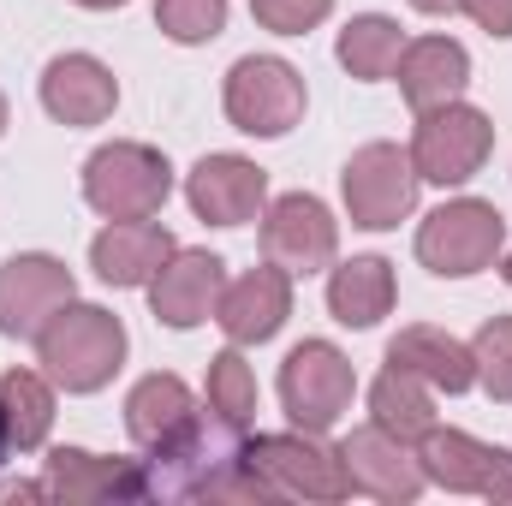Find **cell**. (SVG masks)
<instances>
[{
  "label": "cell",
  "instance_id": "obj_20",
  "mask_svg": "<svg viewBox=\"0 0 512 506\" xmlns=\"http://www.w3.org/2000/svg\"><path fill=\"white\" fill-rule=\"evenodd\" d=\"M197 417H203L197 393H191L179 376H167V370L143 376V381L126 393V435L143 447V453H161V447H173V441H179V435H185Z\"/></svg>",
  "mask_w": 512,
  "mask_h": 506
},
{
  "label": "cell",
  "instance_id": "obj_30",
  "mask_svg": "<svg viewBox=\"0 0 512 506\" xmlns=\"http://www.w3.org/2000/svg\"><path fill=\"white\" fill-rule=\"evenodd\" d=\"M459 12L477 24V30H489V36H512V0H459Z\"/></svg>",
  "mask_w": 512,
  "mask_h": 506
},
{
  "label": "cell",
  "instance_id": "obj_22",
  "mask_svg": "<svg viewBox=\"0 0 512 506\" xmlns=\"http://www.w3.org/2000/svg\"><path fill=\"white\" fill-rule=\"evenodd\" d=\"M399 286H393V262L387 256H352L340 268H328V310L340 328H376L393 310Z\"/></svg>",
  "mask_w": 512,
  "mask_h": 506
},
{
  "label": "cell",
  "instance_id": "obj_19",
  "mask_svg": "<svg viewBox=\"0 0 512 506\" xmlns=\"http://www.w3.org/2000/svg\"><path fill=\"white\" fill-rule=\"evenodd\" d=\"M173 251L179 245L155 215L149 221H108L90 245V268H96L102 286H149Z\"/></svg>",
  "mask_w": 512,
  "mask_h": 506
},
{
  "label": "cell",
  "instance_id": "obj_29",
  "mask_svg": "<svg viewBox=\"0 0 512 506\" xmlns=\"http://www.w3.org/2000/svg\"><path fill=\"white\" fill-rule=\"evenodd\" d=\"M251 12L256 24L274 30V36H304V30H316L334 12V0H251Z\"/></svg>",
  "mask_w": 512,
  "mask_h": 506
},
{
  "label": "cell",
  "instance_id": "obj_27",
  "mask_svg": "<svg viewBox=\"0 0 512 506\" xmlns=\"http://www.w3.org/2000/svg\"><path fill=\"white\" fill-rule=\"evenodd\" d=\"M155 24L167 42L197 48V42H215L227 30V0H155Z\"/></svg>",
  "mask_w": 512,
  "mask_h": 506
},
{
  "label": "cell",
  "instance_id": "obj_11",
  "mask_svg": "<svg viewBox=\"0 0 512 506\" xmlns=\"http://www.w3.org/2000/svg\"><path fill=\"white\" fill-rule=\"evenodd\" d=\"M72 298H78V280L60 256L24 251L0 262V334L6 340H36L42 322Z\"/></svg>",
  "mask_w": 512,
  "mask_h": 506
},
{
  "label": "cell",
  "instance_id": "obj_24",
  "mask_svg": "<svg viewBox=\"0 0 512 506\" xmlns=\"http://www.w3.org/2000/svg\"><path fill=\"white\" fill-rule=\"evenodd\" d=\"M399 48H405V30H399V18H387V12H358V18L340 30V42H334L340 66H346L358 84H382V78H393Z\"/></svg>",
  "mask_w": 512,
  "mask_h": 506
},
{
  "label": "cell",
  "instance_id": "obj_25",
  "mask_svg": "<svg viewBox=\"0 0 512 506\" xmlns=\"http://www.w3.org/2000/svg\"><path fill=\"white\" fill-rule=\"evenodd\" d=\"M0 405H6V429L18 453H36L54 429V381L36 370H6L0 376Z\"/></svg>",
  "mask_w": 512,
  "mask_h": 506
},
{
  "label": "cell",
  "instance_id": "obj_21",
  "mask_svg": "<svg viewBox=\"0 0 512 506\" xmlns=\"http://www.w3.org/2000/svg\"><path fill=\"white\" fill-rule=\"evenodd\" d=\"M387 364L393 370H411L417 381H429L435 393H465L477 387V358L465 340H453L447 328H429V322H411L387 340Z\"/></svg>",
  "mask_w": 512,
  "mask_h": 506
},
{
  "label": "cell",
  "instance_id": "obj_7",
  "mask_svg": "<svg viewBox=\"0 0 512 506\" xmlns=\"http://www.w3.org/2000/svg\"><path fill=\"white\" fill-rule=\"evenodd\" d=\"M227 120L245 131V137H286V131L304 120V78L292 60L280 54H245L233 60L227 72Z\"/></svg>",
  "mask_w": 512,
  "mask_h": 506
},
{
  "label": "cell",
  "instance_id": "obj_4",
  "mask_svg": "<svg viewBox=\"0 0 512 506\" xmlns=\"http://www.w3.org/2000/svg\"><path fill=\"white\" fill-rule=\"evenodd\" d=\"M358 393V370L334 340H298L280 364V405L292 417V429L304 435H328Z\"/></svg>",
  "mask_w": 512,
  "mask_h": 506
},
{
  "label": "cell",
  "instance_id": "obj_3",
  "mask_svg": "<svg viewBox=\"0 0 512 506\" xmlns=\"http://www.w3.org/2000/svg\"><path fill=\"white\" fill-rule=\"evenodd\" d=\"M501 245H507V215L483 197H453V203L429 209L417 227V262L441 280H471V274L495 268Z\"/></svg>",
  "mask_w": 512,
  "mask_h": 506
},
{
  "label": "cell",
  "instance_id": "obj_36",
  "mask_svg": "<svg viewBox=\"0 0 512 506\" xmlns=\"http://www.w3.org/2000/svg\"><path fill=\"white\" fill-rule=\"evenodd\" d=\"M0 131H6V96H0Z\"/></svg>",
  "mask_w": 512,
  "mask_h": 506
},
{
  "label": "cell",
  "instance_id": "obj_17",
  "mask_svg": "<svg viewBox=\"0 0 512 506\" xmlns=\"http://www.w3.org/2000/svg\"><path fill=\"white\" fill-rule=\"evenodd\" d=\"M42 108L60 126H102L120 108V78L96 54H54L42 66Z\"/></svg>",
  "mask_w": 512,
  "mask_h": 506
},
{
  "label": "cell",
  "instance_id": "obj_31",
  "mask_svg": "<svg viewBox=\"0 0 512 506\" xmlns=\"http://www.w3.org/2000/svg\"><path fill=\"white\" fill-rule=\"evenodd\" d=\"M0 501H48V483H0Z\"/></svg>",
  "mask_w": 512,
  "mask_h": 506
},
{
  "label": "cell",
  "instance_id": "obj_5",
  "mask_svg": "<svg viewBox=\"0 0 512 506\" xmlns=\"http://www.w3.org/2000/svg\"><path fill=\"white\" fill-rule=\"evenodd\" d=\"M489 149H495V126L471 102H441V108H423L417 114L411 167L429 185H465V179H477L483 161H489Z\"/></svg>",
  "mask_w": 512,
  "mask_h": 506
},
{
  "label": "cell",
  "instance_id": "obj_12",
  "mask_svg": "<svg viewBox=\"0 0 512 506\" xmlns=\"http://www.w3.org/2000/svg\"><path fill=\"white\" fill-rule=\"evenodd\" d=\"M185 203L209 227L262 221V209H268V173L256 167L251 155H203L185 173Z\"/></svg>",
  "mask_w": 512,
  "mask_h": 506
},
{
  "label": "cell",
  "instance_id": "obj_35",
  "mask_svg": "<svg viewBox=\"0 0 512 506\" xmlns=\"http://www.w3.org/2000/svg\"><path fill=\"white\" fill-rule=\"evenodd\" d=\"M501 274H507V286H512V251H507V262H501Z\"/></svg>",
  "mask_w": 512,
  "mask_h": 506
},
{
  "label": "cell",
  "instance_id": "obj_23",
  "mask_svg": "<svg viewBox=\"0 0 512 506\" xmlns=\"http://www.w3.org/2000/svg\"><path fill=\"white\" fill-rule=\"evenodd\" d=\"M370 423L387 429L393 441L417 447V441L435 429V387L417 381L411 370H393V364H387L382 376H376V387H370Z\"/></svg>",
  "mask_w": 512,
  "mask_h": 506
},
{
  "label": "cell",
  "instance_id": "obj_15",
  "mask_svg": "<svg viewBox=\"0 0 512 506\" xmlns=\"http://www.w3.org/2000/svg\"><path fill=\"white\" fill-rule=\"evenodd\" d=\"M292 316V274L262 262V268H245L239 280L221 286V304H215V322L233 346H262L286 328Z\"/></svg>",
  "mask_w": 512,
  "mask_h": 506
},
{
  "label": "cell",
  "instance_id": "obj_14",
  "mask_svg": "<svg viewBox=\"0 0 512 506\" xmlns=\"http://www.w3.org/2000/svg\"><path fill=\"white\" fill-rule=\"evenodd\" d=\"M221 286H227V262L215 251H173L161 262V274L149 280V310L161 328H197L215 316L221 304Z\"/></svg>",
  "mask_w": 512,
  "mask_h": 506
},
{
  "label": "cell",
  "instance_id": "obj_16",
  "mask_svg": "<svg viewBox=\"0 0 512 506\" xmlns=\"http://www.w3.org/2000/svg\"><path fill=\"white\" fill-rule=\"evenodd\" d=\"M340 459H346V477H352V489L358 495H370V501H417L423 495V465H417V447H405V441H393L387 429L376 423H364V429H352L346 441H340Z\"/></svg>",
  "mask_w": 512,
  "mask_h": 506
},
{
  "label": "cell",
  "instance_id": "obj_10",
  "mask_svg": "<svg viewBox=\"0 0 512 506\" xmlns=\"http://www.w3.org/2000/svg\"><path fill=\"white\" fill-rule=\"evenodd\" d=\"M251 459L262 465V477L280 495H304V501H346L352 495L346 459L322 435H304V429H292V435H256Z\"/></svg>",
  "mask_w": 512,
  "mask_h": 506
},
{
  "label": "cell",
  "instance_id": "obj_9",
  "mask_svg": "<svg viewBox=\"0 0 512 506\" xmlns=\"http://www.w3.org/2000/svg\"><path fill=\"white\" fill-rule=\"evenodd\" d=\"M417 465H423V483L447 489V495H483L495 506H512V453L507 447H489L465 429H429L417 441Z\"/></svg>",
  "mask_w": 512,
  "mask_h": 506
},
{
  "label": "cell",
  "instance_id": "obj_34",
  "mask_svg": "<svg viewBox=\"0 0 512 506\" xmlns=\"http://www.w3.org/2000/svg\"><path fill=\"white\" fill-rule=\"evenodd\" d=\"M12 453V429H6V405H0V459Z\"/></svg>",
  "mask_w": 512,
  "mask_h": 506
},
{
  "label": "cell",
  "instance_id": "obj_32",
  "mask_svg": "<svg viewBox=\"0 0 512 506\" xmlns=\"http://www.w3.org/2000/svg\"><path fill=\"white\" fill-rule=\"evenodd\" d=\"M417 12H429V18H441V12H459V0H411Z\"/></svg>",
  "mask_w": 512,
  "mask_h": 506
},
{
  "label": "cell",
  "instance_id": "obj_13",
  "mask_svg": "<svg viewBox=\"0 0 512 506\" xmlns=\"http://www.w3.org/2000/svg\"><path fill=\"white\" fill-rule=\"evenodd\" d=\"M48 501L60 506H102V501H149V477L137 459H102L90 447H54L42 459Z\"/></svg>",
  "mask_w": 512,
  "mask_h": 506
},
{
  "label": "cell",
  "instance_id": "obj_18",
  "mask_svg": "<svg viewBox=\"0 0 512 506\" xmlns=\"http://www.w3.org/2000/svg\"><path fill=\"white\" fill-rule=\"evenodd\" d=\"M393 78H399V96L411 102V114H423V108L459 102V90L471 84V54L453 36H417L399 48Z\"/></svg>",
  "mask_w": 512,
  "mask_h": 506
},
{
  "label": "cell",
  "instance_id": "obj_33",
  "mask_svg": "<svg viewBox=\"0 0 512 506\" xmlns=\"http://www.w3.org/2000/svg\"><path fill=\"white\" fill-rule=\"evenodd\" d=\"M72 6H90V12H114V6H126V0H72Z\"/></svg>",
  "mask_w": 512,
  "mask_h": 506
},
{
  "label": "cell",
  "instance_id": "obj_26",
  "mask_svg": "<svg viewBox=\"0 0 512 506\" xmlns=\"http://www.w3.org/2000/svg\"><path fill=\"white\" fill-rule=\"evenodd\" d=\"M209 411L227 417V423H239V429H251V417H256V370L245 364L239 346H227V352L209 358Z\"/></svg>",
  "mask_w": 512,
  "mask_h": 506
},
{
  "label": "cell",
  "instance_id": "obj_28",
  "mask_svg": "<svg viewBox=\"0 0 512 506\" xmlns=\"http://www.w3.org/2000/svg\"><path fill=\"white\" fill-rule=\"evenodd\" d=\"M471 358H477V387L489 399L512 405V316H489L471 340Z\"/></svg>",
  "mask_w": 512,
  "mask_h": 506
},
{
  "label": "cell",
  "instance_id": "obj_6",
  "mask_svg": "<svg viewBox=\"0 0 512 506\" xmlns=\"http://www.w3.org/2000/svg\"><path fill=\"white\" fill-rule=\"evenodd\" d=\"M417 167H411V149L399 143H364L352 149V161L340 167V197H346V215L352 227L364 233H387L399 227L411 209H417Z\"/></svg>",
  "mask_w": 512,
  "mask_h": 506
},
{
  "label": "cell",
  "instance_id": "obj_1",
  "mask_svg": "<svg viewBox=\"0 0 512 506\" xmlns=\"http://www.w3.org/2000/svg\"><path fill=\"white\" fill-rule=\"evenodd\" d=\"M36 358H42V370H48L54 387L96 393V387H108V381L120 376V364H126V322L114 310H102V304L72 298V304H60L42 322Z\"/></svg>",
  "mask_w": 512,
  "mask_h": 506
},
{
  "label": "cell",
  "instance_id": "obj_2",
  "mask_svg": "<svg viewBox=\"0 0 512 506\" xmlns=\"http://www.w3.org/2000/svg\"><path fill=\"white\" fill-rule=\"evenodd\" d=\"M167 197H173V167L149 143L120 137L84 161V203L102 221H149V215H161Z\"/></svg>",
  "mask_w": 512,
  "mask_h": 506
},
{
  "label": "cell",
  "instance_id": "obj_8",
  "mask_svg": "<svg viewBox=\"0 0 512 506\" xmlns=\"http://www.w3.org/2000/svg\"><path fill=\"white\" fill-rule=\"evenodd\" d=\"M334 256H340V221L322 197L286 191L262 209V262H274L298 280V274L334 268Z\"/></svg>",
  "mask_w": 512,
  "mask_h": 506
}]
</instances>
